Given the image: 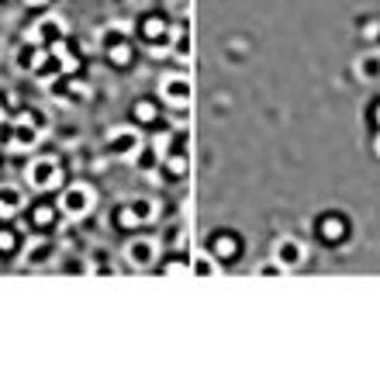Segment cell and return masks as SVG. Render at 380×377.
Instances as JSON below:
<instances>
[{
	"mask_svg": "<svg viewBox=\"0 0 380 377\" xmlns=\"http://www.w3.org/2000/svg\"><path fill=\"white\" fill-rule=\"evenodd\" d=\"M156 253H159V246H156V239H132L128 246H125V260L132 263V267H152L156 263Z\"/></svg>",
	"mask_w": 380,
	"mask_h": 377,
	"instance_id": "obj_9",
	"label": "cell"
},
{
	"mask_svg": "<svg viewBox=\"0 0 380 377\" xmlns=\"http://www.w3.org/2000/svg\"><path fill=\"white\" fill-rule=\"evenodd\" d=\"M59 94H66L70 101H87V97H90L87 84H80V80H70L66 87H59Z\"/></svg>",
	"mask_w": 380,
	"mask_h": 377,
	"instance_id": "obj_17",
	"label": "cell"
},
{
	"mask_svg": "<svg viewBox=\"0 0 380 377\" xmlns=\"http://www.w3.org/2000/svg\"><path fill=\"white\" fill-rule=\"evenodd\" d=\"M159 94H163V101H166V104L183 108V104H190L194 87H190V80H187V77H166V80L159 84Z\"/></svg>",
	"mask_w": 380,
	"mask_h": 377,
	"instance_id": "obj_8",
	"label": "cell"
},
{
	"mask_svg": "<svg viewBox=\"0 0 380 377\" xmlns=\"http://www.w3.org/2000/svg\"><path fill=\"white\" fill-rule=\"evenodd\" d=\"M135 115H139V122H156V104L139 101V104H135Z\"/></svg>",
	"mask_w": 380,
	"mask_h": 377,
	"instance_id": "obj_22",
	"label": "cell"
},
{
	"mask_svg": "<svg viewBox=\"0 0 380 377\" xmlns=\"http://www.w3.org/2000/svg\"><path fill=\"white\" fill-rule=\"evenodd\" d=\"M0 122H4V111H0Z\"/></svg>",
	"mask_w": 380,
	"mask_h": 377,
	"instance_id": "obj_30",
	"label": "cell"
},
{
	"mask_svg": "<svg viewBox=\"0 0 380 377\" xmlns=\"http://www.w3.org/2000/svg\"><path fill=\"white\" fill-rule=\"evenodd\" d=\"M104 52L114 66H128L132 63V46H128V35L125 28H108L104 32Z\"/></svg>",
	"mask_w": 380,
	"mask_h": 377,
	"instance_id": "obj_6",
	"label": "cell"
},
{
	"mask_svg": "<svg viewBox=\"0 0 380 377\" xmlns=\"http://www.w3.org/2000/svg\"><path fill=\"white\" fill-rule=\"evenodd\" d=\"M135 4H146V0H135Z\"/></svg>",
	"mask_w": 380,
	"mask_h": 377,
	"instance_id": "obj_29",
	"label": "cell"
},
{
	"mask_svg": "<svg viewBox=\"0 0 380 377\" xmlns=\"http://www.w3.org/2000/svg\"><path fill=\"white\" fill-rule=\"evenodd\" d=\"M52 222H56V211H52V204H39V208H35V225H39V229H49Z\"/></svg>",
	"mask_w": 380,
	"mask_h": 377,
	"instance_id": "obj_19",
	"label": "cell"
},
{
	"mask_svg": "<svg viewBox=\"0 0 380 377\" xmlns=\"http://www.w3.org/2000/svg\"><path fill=\"white\" fill-rule=\"evenodd\" d=\"M187 270H190L194 277H211V273H214L218 267H214V263H211V260H208L204 253H194V256L187 260Z\"/></svg>",
	"mask_w": 380,
	"mask_h": 377,
	"instance_id": "obj_14",
	"label": "cell"
},
{
	"mask_svg": "<svg viewBox=\"0 0 380 377\" xmlns=\"http://www.w3.org/2000/svg\"><path fill=\"white\" fill-rule=\"evenodd\" d=\"M28 42H35V46H42V49H52V46L66 42V25H63L59 18H42V21L28 32Z\"/></svg>",
	"mask_w": 380,
	"mask_h": 377,
	"instance_id": "obj_4",
	"label": "cell"
},
{
	"mask_svg": "<svg viewBox=\"0 0 380 377\" xmlns=\"http://www.w3.org/2000/svg\"><path fill=\"white\" fill-rule=\"evenodd\" d=\"M94 187H87V184H70L66 191H63V197H59V211L63 215H70V218H83V215H90L94 211Z\"/></svg>",
	"mask_w": 380,
	"mask_h": 377,
	"instance_id": "obj_1",
	"label": "cell"
},
{
	"mask_svg": "<svg viewBox=\"0 0 380 377\" xmlns=\"http://www.w3.org/2000/svg\"><path fill=\"white\" fill-rule=\"evenodd\" d=\"M166 166L173 177H180V173H187V156H173V160H166Z\"/></svg>",
	"mask_w": 380,
	"mask_h": 377,
	"instance_id": "obj_25",
	"label": "cell"
},
{
	"mask_svg": "<svg viewBox=\"0 0 380 377\" xmlns=\"http://www.w3.org/2000/svg\"><path fill=\"white\" fill-rule=\"evenodd\" d=\"M49 249H52L49 242H32V246H28V263H42V260L49 256Z\"/></svg>",
	"mask_w": 380,
	"mask_h": 377,
	"instance_id": "obj_21",
	"label": "cell"
},
{
	"mask_svg": "<svg viewBox=\"0 0 380 377\" xmlns=\"http://www.w3.org/2000/svg\"><path fill=\"white\" fill-rule=\"evenodd\" d=\"M14 249H18V235L0 225V253H14Z\"/></svg>",
	"mask_w": 380,
	"mask_h": 377,
	"instance_id": "obj_20",
	"label": "cell"
},
{
	"mask_svg": "<svg viewBox=\"0 0 380 377\" xmlns=\"http://www.w3.org/2000/svg\"><path fill=\"white\" fill-rule=\"evenodd\" d=\"M128 208L135 211V218H139V222H149V218L156 215V204H152L149 197H135V201H132Z\"/></svg>",
	"mask_w": 380,
	"mask_h": 377,
	"instance_id": "obj_16",
	"label": "cell"
},
{
	"mask_svg": "<svg viewBox=\"0 0 380 377\" xmlns=\"http://www.w3.org/2000/svg\"><path fill=\"white\" fill-rule=\"evenodd\" d=\"M139 149H142V139H139L135 128H114L108 135V153L118 156V160H135Z\"/></svg>",
	"mask_w": 380,
	"mask_h": 377,
	"instance_id": "obj_3",
	"label": "cell"
},
{
	"mask_svg": "<svg viewBox=\"0 0 380 377\" xmlns=\"http://www.w3.org/2000/svg\"><path fill=\"white\" fill-rule=\"evenodd\" d=\"M25 4H28V8H46L49 0H25Z\"/></svg>",
	"mask_w": 380,
	"mask_h": 377,
	"instance_id": "obj_27",
	"label": "cell"
},
{
	"mask_svg": "<svg viewBox=\"0 0 380 377\" xmlns=\"http://www.w3.org/2000/svg\"><path fill=\"white\" fill-rule=\"evenodd\" d=\"M39 111H28L25 118L14 122V132H11V146L8 149H35L39 146Z\"/></svg>",
	"mask_w": 380,
	"mask_h": 377,
	"instance_id": "obj_5",
	"label": "cell"
},
{
	"mask_svg": "<svg viewBox=\"0 0 380 377\" xmlns=\"http://www.w3.org/2000/svg\"><path fill=\"white\" fill-rule=\"evenodd\" d=\"M214 253H218V256H235V253H239V242H235V235H228V232L214 235Z\"/></svg>",
	"mask_w": 380,
	"mask_h": 377,
	"instance_id": "obj_15",
	"label": "cell"
},
{
	"mask_svg": "<svg viewBox=\"0 0 380 377\" xmlns=\"http://www.w3.org/2000/svg\"><path fill=\"white\" fill-rule=\"evenodd\" d=\"M304 242L301 239H290V235H283L277 246H273V260L283 267V270H294V267H301L304 263Z\"/></svg>",
	"mask_w": 380,
	"mask_h": 377,
	"instance_id": "obj_7",
	"label": "cell"
},
{
	"mask_svg": "<svg viewBox=\"0 0 380 377\" xmlns=\"http://www.w3.org/2000/svg\"><path fill=\"white\" fill-rule=\"evenodd\" d=\"M59 180H63V170H59V163H56L52 156L32 160V166H28V184H32L35 191H52Z\"/></svg>",
	"mask_w": 380,
	"mask_h": 377,
	"instance_id": "obj_2",
	"label": "cell"
},
{
	"mask_svg": "<svg viewBox=\"0 0 380 377\" xmlns=\"http://www.w3.org/2000/svg\"><path fill=\"white\" fill-rule=\"evenodd\" d=\"M4 218H8V215H4V211H0V225H4Z\"/></svg>",
	"mask_w": 380,
	"mask_h": 377,
	"instance_id": "obj_28",
	"label": "cell"
},
{
	"mask_svg": "<svg viewBox=\"0 0 380 377\" xmlns=\"http://www.w3.org/2000/svg\"><path fill=\"white\" fill-rule=\"evenodd\" d=\"M118 222H121V229H135V225H142V222L135 218L132 208H121V211H118Z\"/></svg>",
	"mask_w": 380,
	"mask_h": 377,
	"instance_id": "obj_24",
	"label": "cell"
},
{
	"mask_svg": "<svg viewBox=\"0 0 380 377\" xmlns=\"http://www.w3.org/2000/svg\"><path fill=\"white\" fill-rule=\"evenodd\" d=\"M170 39H173V52H177V59H180V63H190V32L180 25V28L170 32Z\"/></svg>",
	"mask_w": 380,
	"mask_h": 377,
	"instance_id": "obj_12",
	"label": "cell"
},
{
	"mask_svg": "<svg viewBox=\"0 0 380 377\" xmlns=\"http://www.w3.org/2000/svg\"><path fill=\"white\" fill-rule=\"evenodd\" d=\"M46 56H49V49H42V46L28 42V46H21V52H18V66H21V70H28V73H35V70L46 63Z\"/></svg>",
	"mask_w": 380,
	"mask_h": 377,
	"instance_id": "obj_11",
	"label": "cell"
},
{
	"mask_svg": "<svg viewBox=\"0 0 380 377\" xmlns=\"http://www.w3.org/2000/svg\"><path fill=\"white\" fill-rule=\"evenodd\" d=\"M25 208V194L14 184H0V211L4 215H18Z\"/></svg>",
	"mask_w": 380,
	"mask_h": 377,
	"instance_id": "obj_10",
	"label": "cell"
},
{
	"mask_svg": "<svg viewBox=\"0 0 380 377\" xmlns=\"http://www.w3.org/2000/svg\"><path fill=\"white\" fill-rule=\"evenodd\" d=\"M256 273H259V277H280V273H283V267H280L277 260H270V263H259V267H256Z\"/></svg>",
	"mask_w": 380,
	"mask_h": 377,
	"instance_id": "obj_23",
	"label": "cell"
},
{
	"mask_svg": "<svg viewBox=\"0 0 380 377\" xmlns=\"http://www.w3.org/2000/svg\"><path fill=\"white\" fill-rule=\"evenodd\" d=\"M142 35H146V42H159V39H170V28H166L163 18H146L142 21Z\"/></svg>",
	"mask_w": 380,
	"mask_h": 377,
	"instance_id": "obj_13",
	"label": "cell"
},
{
	"mask_svg": "<svg viewBox=\"0 0 380 377\" xmlns=\"http://www.w3.org/2000/svg\"><path fill=\"white\" fill-rule=\"evenodd\" d=\"M318 232H321V239H339L346 229H342V222H339V218H321Z\"/></svg>",
	"mask_w": 380,
	"mask_h": 377,
	"instance_id": "obj_18",
	"label": "cell"
},
{
	"mask_svg": "<svg viewBox=\"0 0 380 377\" xmlns=\"http://www.w3.org/2000/svg\"><path fill=\"white\" fill-rule=\"evenodd\" d=\"M11 132H14V122H0V146H11Z\"/></svg>",
	"mask_w": 380,
	"mask_h": 377,
	"instance_id": "obj_26",
	"label": "cell"
}]
</instances>
